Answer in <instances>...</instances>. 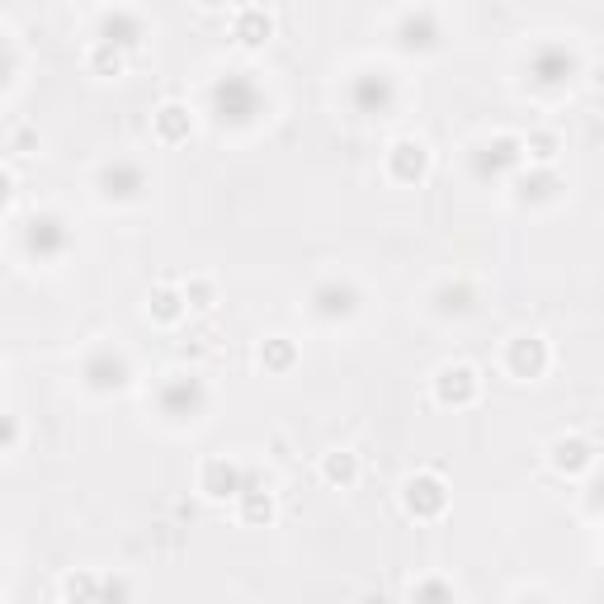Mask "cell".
<instances>
[{"mask_svg": "<svg viewBox=\"0 0 604 604\" xmlns=\"http://www.w3.org/2000/svg\"><path fill=\"white\" fill-rule=\"evenodd\" d=\"M321 477H326L331 487H354V477H359V458L345 453V449L326 453V458H321Z\"/></svg>", "mask_w": 604, "mask_h": 604, "instance_id": "d6986e66", "label": "cell"}, {"mask_svg": "<svg viewBox=\"0 0 604 604\" xmlns=\"http://www.w3.org/2000/svg\"><path fill=\"white\" fill-rule=\"evenodd\" d=\"M246 487V468H236L227 458H208L199 472V491L213 501H236V491Z\"/></svg>", "mask_w": 604, "mask_h": 604, "instance_id": "30bf717a", "label": "cell"}, {"mask_svg": "<svg viewBox=\"0 0 604 604\" xmlns=\"http://www.w3.org/2000/svg\"><path fill=\"white\" fill-rule=\"evenodd\" d=\"M81 5H90V0H81Z\"/></svg>", "mask_w": 604, "mask_h": 604, "instance_id": "4dcf8cb0", "label": "cell"}, {"mask_svg": "<svg viewBox=\"0 0 604 604\" xmlns=\"http://www.w3.org/2000/svg\"><path fill=\"white\" fill-rule=\"evenodd\" d=\"M576 76V57L562 48H543L534 57V85H543V90H562V85Z\"/></svg>", "mask_w": 604, "mask_h": 604, "instance_id": "5bb4252c", "label": "cell"}, {"mask_svg": "<svg viewBox=\"0 0 604 604\" xmlns=\"http://www.w3.org/2000/svg\"><path fill=\"white\" fill-rule=\"evenodd\" d=\"M430 307H435V317H468L472 307H477V293H472V284H439L435 293H430Z\"/></svg>", "mask_w": 604, "mask_h": 604, "instance_id": "2e32d148", "label": "cell"}, {"mask_svg": "<svg viewBox=\"0 0 604 604\" xmlns=\"http://www.w3.org/2000/svg\"><path fill=\"white\" fill-rule=\"evenodd\" d=\"M67 246H71V232L57 213H34V218L24 222V251L29 255L57 260V255H67Z\"/></svg>", "mask_w": 604, "mask_h": 604, "instance_id": "5b68a950", "label": "cell"}, {"mask_svg": "<svg viewBox=\"0 0 604 604\" xmlns=\"http://www.w3.org/2000/svg\"><path fill=\"white\" fill-rule=\"evenodd\" d=\"M185 302H189V307H199V312H208V307H213V284H208V279L185 284Z\"/></svg>", "mask_w": 604, "mask_h": 604, "instance_id": "d4e9b609", "label": "cell"}, {"mask_svg": "<svg viewBox=\"0 0 604 604\" xmlns=\"http://www.w3.org/2000/svg\"><path fill=\"white\" fill-rule=\"evenodd\" d=\"M15 199V180H10V175H5V170H0V208H5V203Z\"/></svg>", "mask_w": 604, "mask_h": 604, "instance_id": "83f0119b", "label": "cell"}, {"mask_svg": "<svg viewBox=\"0 0 604 604\" xmlns=\"http://www.w3.org/2000/svg\"><path fill=\"white\" fill-rule=\"evenodd\" d=\"M392 38L402 52H435L439 48V19L435 10H406L397 24H392Z\"/></svg>", "mask_w": 604, "mask_h": 604, "instance_id": "ba28073f", "label": "cell"}, {"mask_svg": "<svg viewBox=\"0 0 604 604\" xmlns=\"http://www.w3.org/2000/svg\"><path fill=\"white\" fill-rule=\"evenodd\" d=\"M19 435H24V430H19V420H15V416H0V453L15 449Z\"/></svg>", "mask_w": 604, "mask_h": 604, "instance_id": "484cf974", "label": "cell"}, {"mask_svg": "<svg viewBox=\"0 0 604 604\" xmlns=\"http://www.w3.org/2000/svg\"><path fill=\"white\" fill-rule=\"evenodd\" d=\"M387 170H392L402 185H416V180H425V170H430V151H425V142H416V137H402L397 147L387 151Z\"/></svg>", "mask_w": 604, "mask_h": 604, "instance_id": "8fae6325", "label": "cell"}, {"mask_svg": "<svg viewBox=\"0 0 604 604\" xmlns=\"http://www.w3.org/2000/svg\"><path fill=\"white\" fill-rule=\"evenodd\" d=\"M411 595H453V586H444V581H425V586H411Z\"/></svg>", "mask_w": 604, "mask_h": 604, "instance_id": "4316f807", "label": "cell"}, {"mask_svg": "<svg viewBox=\"0 0 604 604\" xmlns=\"http://www.w3.org/2000/svg\"><path fill=\"white\" fill-rule=\"evenodd\" d=\"M435 397L444 406H468L472 397H477V373H472L468 364H444V369L435 373Z\"/></svg>", "mask_w": 604, "mask_h": 604, "instance_id": "7c38bea8", "label": "cell"}, {"mask_svg": "<svg viewBox=\"0 0 604 604\" xmlns=\"http://www.w3.org/2000/svg\"><path fill=\"white\" fill-rule=\"evenodd\" d=\"M128 378H133V364H128V354L114 350V345H95V350L81 359V383H85V392H95V397L123 392Z\"/></svg>", "mask_w": 604, "mask_h": 604, "instance_id": "6da1fadb", "label": "cell"}, {"mask_svg": "<svg viewBox=\"0 0 604 604\" xmlns=\"http://www.w3.org/2000/svg\"><path fill=\"white\" fill-rule=\"evenodd\" d=\"M189 128H194V118H189L185 104H166V109L156 114V137H161V142H185Z\"/></svg>", "mask_w": 604, "mask_h": 604, "instance_id": "ac0fdd59", "label": "cell"}, {"mask_svg": "<svg viewBox=\"0 0 604 604\" xmlns=\"http://www.w3.org/2000/svg\"><path fill=\"white\" fill-rule=\"evenodd\" d=\"M142 38H147V24H142V15H133V10H109V15L100 19V43H109V48L118 52H133L142 48Z\"/></svg>", "mask_w": 604, "mask_h": 604, "instance_id": "9c48e42d", "label": "cell"}, {"mask_svg": "<svg viewBox=\"0 0 604 604\" xmlns=\"http://www.w3.org/2000/svg\"><path fill=\"white\" fill-rule=\"evenodd\" d=\"M402 505H406V515H416V520H439L449 510V491H444V482H439L435 472H416L402 487Z\"/></svg>", "mask_w": 604, "mask_h": 604, "instance_id": "8992f818", "label": "cell"}, {"mask_svg": "<svg viewBox=\"0 0 604 604\" xmlns=\"http://www.w3.org/2000/svg\"><path fill=\"white\" fill-rule=\"evenodd\" d=\"M520 189H524V194H520L524 203H548V199H557L562 180H557V175H553L548 166H538L534 175H529V180H520Z\"/></svg>", "mask_w": 604, "mask_h": 604, "instance_id": "ffe728a7", "label": "cell"}, {"mask_svg": "<svg viewBox=\"0 0 604 604\" xmlns=\"http://www.w3.org/2000/svg\"><path fill=\"white\" fill-rule=\"evenodd\" d=\"M24 147H34V133H29V128H19L15 133V151H24Z\"/></svg>", "mask_w": 604, "mask_h": 604, "instance_id": "f1b7e54d", "label": "cell"}, {"mask_svg": "<svg viewBox=\"0 0 604 604\" xmlns=\"http://www.w3.org/2000/svg\"><path fill=\"white\" fill-rule=\"evenodd\" d=\"M95 189H100L104 203H137L147 194V170L137 166V161H128V156H114V161L100 166Z\"/></svg>", "mask_w": 604, "mask_h": 604, "instance_id": "3957f363", "label": "cell"}, {"mask_svg": "<svg viewBox=\"0 0 604 604\" xmlns=\"http://www.w3.org/2000/svg\"><path fill=\"white\" fill-rule=\"evenodd\" d=\"M350 104L359 109L364 118H383L392 104H397V85H392V76L387 71H359L350 85Z\"/></svg>", "mask_w": 604, "mask_h": 604, "instance_id": "52a82bcc", "label": "cell"}, {"mask_svg": "<svg viewBox=\"0 0 604 604\" xmlns=\"http://www.w3.org/2000/svg\"><path fill=\"white\" fill-rule=\"evenodd\" d=\"M269 34H274V15L269 10H241L236 15V43L241 48H260V43H269Z\"/></svg>", "mask_w": 604, "mask_h": 604, "instance_id": "e0dca14e", "label": "cell"}, {"mask_svg": "<svg viewBox=\"0 0 604 604\" xmlns=\"http://www.w3.org/2000/svg\"><path fill=\"white\" fill-rule=\"evenodd\" d=\"M90 71H95V76H118V71H123V52L95 38V48H90Z\"/></svg>", "mask_w": 604, "mask_h": 604, "instance_id": "7402d4cb", "label": "cell"}, {"mask_svg": "<svg viewBox=\"0 0 604 604\" xmlns=\"http://www.w3.org/2000/svg\"><path fill=\"white\" fill-rule=\"evenodd\" d=\"M199 5H208V10H218V5H232V0H199Z\"/></svg>", "mask_w": 604, "mask_h": 604, "instance_id": "f546056e", "label": "cell"}, {"mask_svg": "<svg viewBox=\"0 0 604 604\" xmlns=\"http://www.w3.org/2000/svg\"><path fill=\"white\" fill-rule=\"evenodd\" d=\"M151 312L161 321H180L189 312V302L185 293H175V288H156V298H151Z\"/></svg>", "mask_w": 604, "mask_h": 604, "instance_id": "44dd1931", "label": "cell"}, {"mask_svg": "<svg viewBox=\"0 0 604 604\" xmlns=\"http://www.w3.org/2000/svg\"><path fill=\"white\" fill-rule=\"evenodd\" d=\"M161 416L170 425H194L203 416V406H208V387L194 378V373H170L166 383H161Z\"/></svg>", "mask_w": 604, "mask_h": 604, "instance_id": "7a4b0ae2", "label": "cell"}, {"mask_svg": "<svg viewBox=\"0 0 604 604\" xmlns=\"http://www.w3.org/2000/svg\"><path fill=\"white\" fill-rule=\"evenodd\" d=\"M520 147H524V156H529L534 166H553V156H557V137H553V133H534V137H524Z\"/></svg>", "mask_w": 604, "mask_h": 604, "instance_id": "603a6c76", "label": "cell"}, {"mask_svg": "<svg viewBox=\"0 0 604 604\" xmlns=\"http://www.w3.org/2000/svg\"><path fill=\"white\" fill-rule=\"evenodd\" d=\"M590 463H595V444H590L586 435H567L553 444V468L567 472V477H576V472H586Z\"/></svg>", "mask_w": 604, "mask_h": 604, "instance_id": "9a60e30c", "label": "cell"}, {"mask_svg": "<svg viewBox=\"0 0 604 604\" xmlns=\"http://www.w3.org/2000/svg\"><path fill=\"white\" fill-rule=\"evenodd\" d=\"M359 288L350 284V279H321L312 293H307V307H312V317L317 321H350L354 312H359Z\"/></svg>", "mask_w": 604, "mask_h": 604, "instance_id": "277c9868", "label": "cell"}, {"mask_svg": "<svg viewBox=\"0 0 604 604\" xmlns=\"http://www.w3.org/2000/svg\"><path fill=\"white\" fill-rule=\"evenodd\" d=\"M260 364H269V369H288V364H293V345H288V340H265V345H260Z\"/></svg>", "mask_w": 604, "mask_h": 604, "instance_id": "cb8c5ba5", "label": "cell"}, {"mask_svg": "<svg viewBox=\"0 0 604 604\" xmlns=\"http://www.w3.org/2000/svg\"><path fill=\"white\" fill-rule=\"evenodd\" d=\"M505 364H510L515 378H538V373L548 369V345L538 336H515L510 350H505Z\"/></svg>", "mask_w": 604, "mask_h": 604, "instance_id": "4fadbf2b", "label": "cell"}]
</instances>
